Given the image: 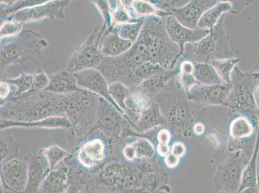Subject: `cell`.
Segmentation results:
<instances>
[{
  "mask_svg": "<svg viewBox=\"0 0 259 193\" xmlns=\"http://www.w3.org/2000/svg\"><path fill=\"white\" fill-rule=\"evenodd\" d=\"M152 102L158 103L161 112L174 128L188 127L201 105L189 100L181 87L178 75L171 79Z\"/></svg>",
  "mask_w": 259,
  "mask_h": 193,
  "instance_id": "cell-3",
  "label": "cell"
},
{
  "mask_svg": "<svg viewBox=\"0 0 259 193\" xmlns=\"http://www.w3.org/2000/svg\"><path fill=\"white\" fill-rule=\"evenodd\" d=\"M165 17L151 16L145 18L143 27L149 37L148 61L169 70L176 67L180 49L167 33Z\"/></svg>",
  "mask_w": 259,
  "mask_h": 193,
  "instance_id": "cell-6",
  "label": "cell"
},
{
  "mask_svg": "<svg viewBox=\"0 0 259 193\" xmlns=\"http://www.w3.org/2000/svg\"><path fill=\"white\" fill-rule=\"evenodd\" d=\"M100 96L87 90L61 94V107L72 126H81L97 119Z\"/></svg>",
  "mask_w": 259,
  "mask_h": 193,
  "instance_id": "cell-8",
  "label": "cell"
},
{
  "mask_svg": "<svg viewBox=\"0 0 259 193\" xmlns=\"http://www.w3.org/2000/svg\"><path fill=\"white\" fill-rule=\"evenodd\" d=\"M28 162L29 173L27 185L23 193H37L51 169L46 157L41 152L40 154L30 155Z\"/></svg>",
  "mask_w": 259,
  "mask_h": 193,
  "instance_id": "cell-16",
  "label": "cell"
},
{
  "mask_svg": "<svg viewBox=\"0 0 259 193\" xmlns=\"http://www.w3.org/2000/svg\"><path fill=\"white\" fill-rule=\"evenodd\" d=\"M61 95L43 91L9 100L1 106V119L34 122L51 117H65L61 107Z\"/></svg>",
  "mask_w": 259,
  "mask_h": 193,
  "instance_id": "cell-2",
  "label": "cell"
},
{
  "mask_svg": "<svg viewBox=\"0 0 259 193\" xmlns=\"http://www.w3.org/2000/svg\"><path fill=\"white\" fill-rule=\"evenodd\" d=\"M133 43L119 36L113 27L107 29L100 43V51L103 57L115 58L130 50Z\"/></svg>",
  "mask_w": 259,
  "mask_h": 193,
  "instance_id": "cell-18",
  "label": "cell"
},
{
  "mask_svg": "<svg viewBox=\"0 0 259 193\" xmlns=\"http://www.w3.org/2000/svg\"><path fill=\"white\" fill-rule=\"evenodd\" d=\"M111 9L113 26L136 22L141 20L134 19L131 16L129 9L122 4L121 1L117 2L116 6Z\"/></svg>",
  "mask_w": 259,
  "mask_h": 193,
  "instance_id": "cell-35",
  "label": "cell"
},
{
  "mask_svg": "<svg viewBox=\"0 0 259 193\" xmlns=\"http://www.w3.org/2000/svg\"><path fill=\"white\" fill-rule=\"evenodd\" d=\"M167 70H168L164 69L161 66L154 64L148 61L140 65L136 70L134 75L141 84L145 80L149 79L150 77L164 74Z\"/></svg>",
  "mask_w": 259,
  "mask_h": 193,
  "instance_id": "cell-32",
  "label": "cell"
},
{
  "mask_svg": "<svg viewBox=\"0 0 259 193\" xmlns=\"http://www.w3.org/2000/svg\"><path fill=\"white\" fill-rule=\"evenodd\" d=\"M50 84L46 90L57 94H65L75 91H83L85 89L79 88L74 73L65 69L49 75Z\"/></svg>",
  "mask_w": 259,
  "mask_h": 193,
  "instance_id": "cell-19",
  "label": "cell"
},
{
  "mask_svg": "<svg viewBox=\"0 0 259 193\" xmlns=\"http://www.w3.org/2000/svg\"><path fill=\"white\" fill-rule=\"evenodd\" d=\"M11 127L69 129L71 128L72 124L69 120L65 116L51 117L43 120H40V121L34 122H22L1 119V130L11 128Z\"/></svg>",
  "mask_w": 259,
  "mask_h": 193,
  "instance_id": "cell-20",
  "label": "cell"
},
{
  "mask_svg": "<svg viewBox=\"0 0 259 193\" xmlns=\"http://www.w3.org/2000/svg\"><path fill=\"white\" fill-rule=\"evenodd\" d=\"M158 140L159 143H164V144H168L171 139L170 133L166 129H162L159 131L158 134Z\"/></svg>",
  "mask_w": 259,
  "mask_h": 193,
  "instance_id": "cell-47",
  "label": "cell"
},
{
  "mask_svg": "<svg viewBox=\"0 0 259 193\" xmlns=\"http://www.w3.org/2000/svg\"><path fill=\"white\" fill-rule=\"evenodd\" d=\"M149 37L143 27L137 41L125 53L115 58H103L98 70L104 75L108 84L119 82L133 91L140 85L134 72L148 61Z\"/></svg>",
  "mask_w": 259,
  "mask_h": 193,
  "instance_id": "cell-1",
  "label": "cell"
},
{
  "mask_svg": "<svg viewBox=\"0 0 259 193\" xmlns=\"http://www.w3.org/2000/svg\"><path fill=\"white\" fill-rule=\"evenodd\" d=\"M33 80H34V74H22L15 79H7L5 80L9 84L15 86L16 90L12 98L9 100H18L22 98L26 93L29 92L31 88ZM7 101V102H8Z\"/></svg>",
  "mask_w": 259,
  "mask_h": 193,
  "instance_id": "cell-29",
  "label": "cell"
},
{
  "mask_svg": "<svg viewBox=\"0 0 259 193\" xmlns=\"http://www.w3.org/2000/svg\"><path fill=\"white\" fill-rule=\"evenodd\" d=\"M145 18L141 19L136 22L126 23V24L113 26V29L122 39L135 43L140 36L141 30L144 24Z\"/></svg>",
  "mask_w": 259,
  "mask_h": 193,
  "instance_id": "cell-28",
  "label": "cell"
},
{
  "mask_svg": "<svg viewBox=\"0 0 259 193\" xmlns=\"http://www.w3.org/2000/svg\"><path fill=\"white\" fill-rule=\"evenodd\" d=\"M29 162L28 160L13 159L2 164L1 176L4 184L11 191L23 193L27 185Z\"/></svg>",
  "mask_w": 259,
  "mask_h": 193,
  "instance_id": "cell-12",
  "label": "cell"
},
{
  "mask_svg": "<svg viewBox=\"0 0 259 193\" xmlns=\"http://www.w3.org/2000/svg\"><path fill=\"white\" fill-rule=\"evenodd\" d=\"M166 121L162 115L158 103L152 102L139 115L136 126L141 131L147 130L154 126L164 123Z\"/></svg>",
  "mask_w": 259,
  "mask_h": 193,
  "instance_id": "cell-24",
  "label": "cell"
},
{
  "mask_svg": "<svg viewBox=\"0 0 259 193\" xmlns=\"http://www.w3.org/2000/svg\"><path fill=\"white\" fill-rule=\"evenodd\" d=\"M49 84H50V79L46 73L43 71L36 73L34 74V80H33L31 88L29 92L26 93L22 98L46 90Z\"/></svg>",
  "mask_w": 259,
  "mask_h": 193,
  "instance_id": "cell-37",
  "label": "cell"
},
{
  "mask_svg": "<svg viewBox=\"0 0 259 193\" xmlns=\"http://www.w3.org/2000/svg\"><path fill=\"white\" fill-rule=\"evenodd\" d=\"M250 1H234L231 2L232 3V9L230 12L233 13H237L242 9L244 8L245 6H248L249 3H250Z\"/></svg>",
  "mask_w": 259,
  "mask_h": 193,
  "instance_id": "cell-45",
  "label": "cell"
},
{
  "mask_svg": "<svg viewBox=\"0 0 259 193\" xmlns=\"http://www.w3.org/2000/svg\"><path fill=\"white\" fill-rule=\"evenodd\" d=\"M124 117L118 110L107 100L100 96L98 101L97 126L103 130L115 133L121 128Z\"/></svg>",
  "mask_w": 259,
  "mask_h": 193,
  "instance_id": "cell-17",
  "label": "cell"
},
{
  "mask_svg": "<svg viewBox=\"0 0 259 193\" xmlns=\"http://www.w3.org/2000/svg\"><path fill=\"white\" fill-rule=\"evenodd\" d=\"M227 13L221 16L218 23L201 41L186 44L180 58L192 63H210L213 61L234 58L229 47V35L225 29Z\"/></svg>",
  "mask_w": 259,
  "mask_h": 193,
  "instance_id": "cell-5",
  "label": "cell"
},
{
  "mask_svg": "<svg viewBox=\"0 0 259 193\" xmlns=\"http://www.w3.org/2000/svg\"><path fill=\"white\" fill-rule=\"evenodd\" d=\"M177 68L168 70L161 75L145 80L136 88L149 96L152 101L153 99L165 88L169 81L180 74V70L178 71Z\"/></svg>",
  "mask_w": 259,
  "mask_h": 193,
  "instance_id": "cell-21",
  "label": "cell"
},
{
  "mask_svg": "<svg viewBox=\"0 0 259 193\" xmlns=\"http://www.w3.org/2000/svg\"><path fill=\"white\" fill-rule=\"evenodd\" d=\"M70 4L69 0L47 1L38 6L22 9L7 21H15L24 24L25 23L38 22L46 18L51 20H61L65 18V9Z\"/></svg>",
  "mask_w": 259,
  "mask_h": 193,
  "instance_id": "cell-10",
  "label": "cell"
},
{
  "mask_svg": "<svg viewBox=\"0 0 259 193\" xmlns=\"http://www.w3.org/2000/svg\"><path fill=\"white\" fill-rule=\"evenodd\" d=\"M69 170L66 167H61L49 172L42 183L41 189L44 193H65L69 187L67 176Z\"/></svg>",
  "mask_w": 259,
  "mask_h": 193,
  "instance_id": "cell-23",
  "label": "cell"
},
{
  "mask_svg": "<svg viewBox=\"0 0 259 193\" xmlns=\"http://www.w3.org/2000/svg\"><path fill=\"white\" fill-rule=\"evenodd\" d=\"M107 28L105 24L96 27L83 43L77 46L70 58L66 69L72 73L100 67L103 57L100 51V43Z\"/></svg>",
  "mask_w": 259,
  "mask_h": 193,
  "instance_id": "cell-9",
  "label": "cell"
},
{
  "mask_svg": "<svg viewBox=\"0 0 259 193\" xmlns=\"http://www.w3.org/2000/svg\"><path fill=\"white\" fill-rule=\"evenodd\" d=\"M132 145L134 147L136 157H148L152 154V146L147 140L141 138L132 143Z\"/></svg>",
  "mask_w": 259,
  "mask_h": 193,
  "instance_id": "cell-41",
  "label": "cell"
},
{
  "mask_svg": "<svg viewBox=\"0 0 259 193\" xmlns=\"http://www.w3.org/2000/svg\"><path fill=\"white\" fill-rule=\"evenodd\" d=\"M186 148L185 146L181 142H176L174 143L172 149H171V153L176 157L180 158L183 156L184 154H185Z\"/></svg>",
  "mask_w": 259,
  "mask_h": 193,
  "instance_id": "cell-46",
  "label": "cell"
},
{
  "mask_svg": "<svg viewBox=\"0 0 259 193\" xmlns=\"http://www.w3.org/2000/svg\"><path fill=\"white\" fill-rule=\"evenodd\" d=\"M204 129H205V128H204L203 124L200 123V122L195 124L194 127V132L198 135H202V134L204 133Z\"/></svg>",
  "mask_w": 259,
  "mask_h": 193,
  "instance_id": "cell-51",
  "label": "cell"
},
{
  "mask_svg": "<svg viewBox=\"0 0 259 193\" xmlns=\"http://www.w3.org/2000/svg\"><path fill=\"white\" fill-rule=\"evenodd\" d=\"M11 84L9 82L2 80L0 82V98H1V106L9 100V95L11 94Z\"/></svg>",
  "mask_w": 259,
  "mask_h": 193,
  "instance_id": "cell-43",
  "label": "cell"
},
{
  "mask_svg": "<svg viewBox=\"0 0 259 193\" xmlns=\"http://www.w3.org/2000/svg\"><path fill=\"white\" fill-rule=\"evenodd\" d=\"M65 193H81L76 187L74 185L70 186Z\"/></svg>",
  "mask_w": 259,
  "mask_h": 193,
  "instance_id": "cell-52",
  "label": "cell"
},
{
  "mask_svg": "<svg viewBox=\"0 0 259 193\" xmlns=\"http://www.w3.org/2000/svg\"><path fill=\"white\" fill-rule=\"evenodd\" d=\"M194 63L189 61H183L180 65V73L194 74Z\"/></svg>",
  "mask_w": 259,
  "mask_h": 193,
  "instance_id": "cell-44",
  "label": "cell"
},
{
  "mask_svg": "<svg viewBox=\"0 0 259 193\" xmlns=\"http://www.w3.org/2000/svg\"><path fill=\"white\" fill-rule=\"evenodd\" d=\"M131 15L136 20H140L151 16H157L160 17H165L169 14L159 10L150 3L149 1H132L131 6H127Z\"/></svg>",
  "mask_w": 259,
  "mask_h": 193,
  "instance_id": "cell-27",
  "label": "cell"
},
{
  "mask_svg": "<svg viewBox=\"0 0 259 193\" xmlns=\"http://www.w3.org/2000/svg\"><path fill=\"white\" fill-rule=\"evenodd\" d=\"M168 144H164V143H159L157 147V152L161 156H167L169 154Z\"/></svg>",
  "mask_w": 259,
  "mask_h": 193,
  "instance_id": "cell-49",
  "label": "cell"
},
{
  "mask_svg": "<svg viewBox=\"0 0 259 193\" xmlns=\"http://www.w3.org/2000/svg\"><path fill=\"white\" fill-rule=\"evenodd\" d=\"M231 2H219L213 8L209 9L200 19L198 29L210 30L218 23L221 16L232 9Z\"/></svg>",
  "mask_w": 259,
  "mask_h": 193,
  "instance_id": "cell-26",
  "label": "cell"
},
{
  "mask_svg": "<svg viewBox=\"0 0 259 193\" xmlns=\"http://www.w3.org/2000/svg\"><path fill=\"white\" fill-rule=\"evenodd\" d=\"M109 91L113 100L126 114V101L131 93V89L121 82H115L110 84Z\"/></svg>",
  "mask_w": 259,
  "mask_h": 193,
  "instance_id": "cell-31",
  "label": "cell"
},
{
  "mask_svg": "<svg viewBox=\"0 0 259 193\" xmlns=\"http://www.w3.org/2000/svg\"><path fill=\"white\" fill-rule=\"evenodd\" d=\"M165 23L168 36L180 47V59L183 54L186 44L201 41L210 32L209 29H188L179 23L172 15L166 16Z\"/></svg>",
  "mask_w": 259,
  "mask_h": 193,
  "instance_id": "cell-14",
  "label": "cell"
},
{
  "mask_svg": "<svg viewBox=\"0 0 259 193\" xmlns=\"http://www.w3.org/2000/svg\"><path fill=\"white\" fill-rule=\"evenodd\" d=\"M96 8L100 11L101 16L104 20V24L107 29H110L113 27L112 9L110 8L109 2L108 1H95L93 2Z\"/></svg>",
  "mask_w": 259,
  "mask_h": 193,
  "instance_id": "cell-40",
  "label": "cell"
},
{
  "mask_svg": "<svg viewBox=\"0 0 259 193\" xmlns=\"http://www.w3.org/2000/svg\"><path fill=\"white\" fill-rule=\"evenodd\" d=\"M218 3L216 0H194L183 8L174 9L171 14L184 27L190 29H198L200 19L206 11Z\"/></svg>",
  "mask_w": 259,
  "mask_h": 193,
  "instance_id": "cell-13",
  "label": "cell"
},
{
  "mask_svg": "<svg viewBox=\"0 0 259 193\" xmlns=\"http://www.w3.org/2000/svg\"><path fill=\"white\" fill-rule=\"evenodd\" d=\"M253 132V127L248 119L239 117L232 122L230 126V134L235 138L248 137Z\"/></svg>",
  "mask_w": 259,
  "mask_h": 193,
  "instance_id": "cell-33",
  "label": "cell"
},
{
  "mask_svg": "<svg viewBox=\"0 0 259 193\" xmlns=\"http://www.w3.org/2000/svg\"><path fill=\"white\" fill-rule=\"evenodd\" d=\"M165 162L169 168H175L177 165L178 164L179 158L174 155L172 153H170V154L167 155Z\"/></svg>",
  "mask_w": 259,
  "mask_h": 193,
  "instance_id": "cell-48",
  "label": "cell"
},
{
  "mask_svg": "<svg viewBox=\"0 0 259 193\" xmlns=\"http://www.w3.org/2000/svg\"><path fill=\"white\" fill-rule=\"evenodd\" d=\"M49 43L41 35L32 30H22L6 44L1 43V74L12 65L26 67L34 63L40 68V61L44 58L42 50Z\"/></svg>",
  "mask_w": 259,
  "mask_h": 193,
  "instance_id": "cell-4",
  "label": "cell"
},
{
  "mask_svg": "<svg viewBox=\"0 0 259 193\" xmlns=\"http://www.w3.org/2000/svg\"><path fill=\"white\" fill-rule=\"evenodd\" d=\"M239 61V59L234 58L213 61L210 64L215 68L224 82L230 84L232 82V72Z\"/></svg>",
  "mask_w": 259,
  "mask_h": 193,
  "instance_id": "cell-30",
  "label": "cell"
},
{
  "mask_svg": "<svg viewBox=\"0 0 259 193\" xmlns=\"http://www.w3.org/2000/svg\"><path fill=\"white\" fill-rule=\"evenodd\" d=\"M195 78L204 86L220 85L225 84L215 68L209 63H194Z\"/></svg>",
  "mask_w": 259,
  "mask_h": 193,
  "instance_id": "cell-25",
  "label": "cell"
},
{
  "mask_svg": "<svg viewBox=\"0 0 259 193\" xmlns=\"http://www.w3.org/2000/svg\"><path fill=\"white\" fill-rule=\"evenodd\" d=\"M178 79L181 87L187 93L190 92L195 86L199 84L195 78L194 74L180 73L178 75Z\"/></svg>",
  "mask_w": 259,
  "mask_h": 193,
  "instance_id": "cell-42",
  "label": "cell"
},
{
  "mask_svg": "<svg viewBox=\"0 0 259 193\" xmlns=\"http://www.w3.org/2000/svg\"><path fill=\"white\" fill-rule=\"evenodd\" d=\"M232 88V82L212 86L198 84L187 95L189 100L201 106L225 105Z\"/></svg>",
  "mask_w": 259,
  "mask_h": 193,
  "instance_id": "cell-15",
  "label": "cell"
},
{
  "mask_svg": "<svg viewBox=\"0 0 259 193\" xmlns=\"http://www.w3.org/2000/svg\"><path fill=\"white\" fill-rule=\"evenodd\" d=\"M259 82V72H244L237 65L232 74V88L225 106L248 113L254 119L259 112L253 100V92Z\"/></svg>",
  "mask_w": 259,
  "mask_h": 193,
  "instance_id": "cell-7",
  "label": "cell"
},
{
  "mask_svg": "<svg viewBox=\"0 0 259 193\" xmlns=\"http://www.w3.org/2000/svg\"><path fill=\"white\" fill-rule=\"evenodd\" d=\"M41 153L48 162L51 171L55 169L60 162L69 155V153L67 151L57 145H53L50 147L44 148L41 150Z\"/></svg>",
  "mask_w": 259,
  "mask_h": 193,
  "instance_id": "cell-34",
  "label": "cell"
},
{
  "mask_svg": "<svg viewBox=\"0 0 259 193\" xmlns=\"http://www.w3.org/2000/svg\"><path fill=\"white\" fill-rule=\"evenodd\" d=\"M258 157H259V155H258Z\"/></svg>",
  "mask_w": 259,
  "mask_h": 193,
  "instance_id": "cell-53",
  "label": "cell"
},
{
  "mask_svg": "<svg viewBox=\"0 0 259 193\" xmlns=\"http://www.w3.org/2000/svg\"><path fill=\"white\" fill-rule=\"evenodd\" d=\"M18 145L9 131L1 130V158L4 161L9 155L18 154Z\"/></svg>",
  "mask_w": 259,
  "mask_h": 193,
  "instance_id": "cell-36",
  "label": "cell"
},
{
  "mask_svg": "<svg viewBox=\"0 0 259 193\" xmlns=\"http://www.w3.org/2000/svg\"><path fill=\"white\" fill-rule=\"evenodd\" d=\"M74 74L76 77L79 88L102 96L108 102L111 103L121 113L124 118L133 123V121L128 118L125 112L122 110L113 100L110 94L109 84L104 75L100 70L96 69V68H91V69L81 70V71L74 73Z\"/></svg>",
  "mask_w": 259,
  "mask_h": 193,
  "instance_id": "cell-11",
  "label": "cell"
},
{
  "mask_svg": "<svg viewBox=\"0 0 259 193\" xmlns=\"http://www.w3.org/2000/svg\"><path fill=\"white\" fill-rule=\"evenodd\" d=\"M157 9L171 15V11L174 9L183 8L189 3L187 0H170V1H161V0H152L149 1Z\"/></svg>",
  "mask_w": 259,
  "mask_h": 193,
  "instance_id": "cell-39",
  "label": "cell"
},
{
  "mask_svg": "<svg viewBox=\"0 0 259 193\" xmlns=\"http://www.w3.org/2000/svg\"><path fill=\"white\" fill-rule=\"evenodd\" d=\"M105 157V145L102 140L95 139L84 143L78 154V160L86 168H91Z\"/></svg>",
  "mask_w": 259,
  "mask_h": 193,
  "instance_id": "cell-22",
  "label": "cell"
},
{
  "mask_svg": "<svg viewBox=\"0 0 259 193\" xmlns=\"http://www.w3.org/2000/svg\"><path fill=\"white\" fill-rule=\"evenodd\" d=\"M23 23L15 21H6L2 23L0 37L2 40L17 36L22 31Z\"/></svg>",
  "mask_w": 259,
  "mask_h": 193,
  "instance_id": "cell-38",
  "label": "cell"
},
{
  "mask_svg": "<svg viewBox=\"0 0 259 193\" xmlns=\"http://www.w3.org/2000/svg\"><path fill=\"white\" fill-rule=\"evenodd\" d=\"M253 100L256 107L259 112V82L257 85H256L255 90H254Z\"/></svg>",
  "mask_w": 259,
  "mask_h": 193,
  "instance_id": "cell-50",
  "label": "cell"
}]
</instances>
